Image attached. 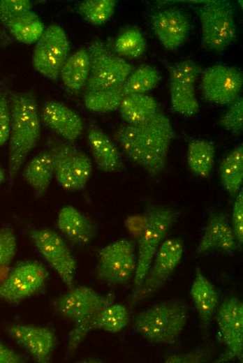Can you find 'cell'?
Returning a JSON list of instances; mask_svg holds the SVG:
<instances>
[{"label":"cell","mask_w":243,"mask_h":363,"mask_svg":"<svg viewBox=\"0 0 243 363\" xmlns=\"http://www.w3.org/2000/svg\"><path fill=\"white\" fill-rule=\"evenodd\" d=\"M113 136L126 156L150 175L164 172L175 131L163 111L159 110L140 123L122 124Z\"/></svg>","instance_id":"obj_1"},{"label":"cell","mask_w":243,"mask_h":363,"mask_svg":"<svg viewBox=\"0 0 243 363\" xmlns=\"http://www.w3.org/2000/svg\"><path fill=\"white\" fill-rule=\"evenodd\" d=\"M8 179L13 184L41 135V119L33 91L10 92Z\"/></svg>","instance_id":"obj_2"},{"label":"cell","mask_w":243,"mask_h":363,"mask_svg":"<svg viewBox=\"0 0 243 363\" xmlns=\"http://www.w3.org/2000/svg\"><path fill=\"white\" fill-rule=\"evenodd\" d=\"M188 317L185 302L180 299H171L138 313L133 327L150 343L172 345L179 339Z\"/></svg>","instance_id":"obj_3"},{"label":"cell","mask_w":243,"mask_h":363,"mask_svg":"<svg viewBox=\"0 0 243 363\" xmlns=\"http://www.w3.org/2000/svg\"><path fill=\"white\" fill-rule=\"evenodd\" d=\"M177 216L175 210L167 207H152L147 209L138 240L133 292L142 284L159 247L175 223Z\"/></svg>","instance_id":"obj_4"},{"label":"cell","mask_w":243,"mask_h":363,"mask_svg":"<svg viewBox=\"0 0 243 363\" xmlns=\"http://www.w3.org/2000/svg\"><path fill=\"white\" fill-rule=\"evenodd\" d=\"M201 24L202 46L207 50L221 52L237 38L235 10L226 1H207L198 8Z\"/></svg>","instance_id":"obj_5"},{"label":"cell","mask_w":243,"mask_h":363,"mask_svg":"<svg viewBox=\"0 0 243 363\" xmlns=\"http://www.w3.org/2000/svg\"><path fill=\"white\" fill-rule=\"evenodd\" d=\"M87 49L90 72L85 86L86 91L122 87L135 69L125 59L112 53L99 39L93 40Z\"/></svg>","instance_id":"obj_6"},{"label":"cell","mask_w":243,"mask_h":363,"mask_svg":"<svg viewBox=\"0 0 243 363\" xmlns=\"http://www.w3.org/2000/svg\"><path fill=\"white\" fill-rule=\"evenodd\" d=\"M54 164V177L66 191L83 188L89 180L93 165L90 158L82 150L65 140L54 142L50 147Z\"/></svg>","instance_id":"obj_7"},{"label":"cell","mask_w":243,"mask_h":363,"mask_svg":"<svg viewBox=\"0 0 243 363\" xmlns=\"http://www.w3.org/2000/svg\"><path fill=\"white\" fill-rule=\"evenodd\" d=\"M184 253V242L179 237L163 240L159 247L142 284L133 293L132 305L159 291L179 265Z\"/></svg>","instance_id":"obj_8"},{"label":"cell","mask_w":243,"mask_h":363,"mask_svg":"<svg viewBox=\"0 0 243 363\" xmlns=\"http://www.w3.org/2000/svg\"><path fill=\"white\" fill-rule=\"evenodd\" d=\"M136 263L133 242L116 240L99 251L96 274L99 280L108 284L124 285L133 279Z\"/></svg>","instance_id":"obj_9"},{"label":"cell","mask_w":243,"mask_h":363,"mask_svg":"<svg viewBox=\"0 0 243 363\" xmlns=\"http://www.w3.org/2000/svg\"><path fill=\"white\" fill-rule=\"evenodd\" d=\"M69 51L70 43L64 29L56 24H50L36 43L32 55L33 66L43 76L56 80Z\"/></svg>","instance_id":"obj_10"},{"label":"cell","mask_w":243,"mask_h":363,"mask_svg":"<svg viewBox=\"0 0 243 363\" xmlns=\"http://www.w3.org/2000/svg\"><path fill=\"white\" fill-rule=\"evenodd\" d=\"M29 237L37 251L62 282L71 288L74 285L76 262L64 238L49 228L31 229Z\"/></svg>","instance_id":"obj_11"},{"label":"cell","mask_w":243,"mask_h":363,"mask_svg":"<svg viewBox=\"0 0 243 363\" xmlns=\"http://www.w3.org/2000/svg\"><path fill=\"white\" fill-rule=\"evenodd\" d=\"M47 276L41 263L34 260L20 262L0 282V299L17 304L41 290Z\"/></svg>","instance_id":"obj_12"},{"label":"cell","mask_w":243,"mask_h":363,"mask_svg":"<svg viewBox=\"0 0 243 363\" xmlns=\"http://www.w3.org/2000/svg\"><path fill=\"white\" fill-rule=\"evenodd\" d=\"M112 302L111 295H103L81 286L69 288L54 301L53 306L59 315L77 323L92 318Z\"/></svg>","instance_id":"obj_13"},{"label":"cell","mask_w":243,"mask_h":363,"mask_svg":"<svg viewBox=\"0 0 243 363\" xmlns=\"http://www.w3.org/2000/svg\"><path fill=\"white\" fill-rule=\"evenodd\" d=\"M242 84V73L237 68L216 64L204 70L200 87L207 101L228 105L240 96Z\"/></svg>","instance_id":"obj_14"},{"label":"cell","mask_w":243,"mask_h":363,"mask_svg":"<svg viewBox=\"0 0 243 363\" xmlns=\"http://www.w3.org/2000/svg\"><path fill=\"white\" fill-rule=\"evenodd\" d=\"M216 323L221 338L226 346L224 358L242 360L243 357V304L235 297L226 298L220 305Z\"/></svg>","instance_id":"obj_15"},{"label":"cell","mask_w":243,"mask_h":363,"mask_svg":"<svg viewBox=\"0 0 243 363\" xmlns=\"http://www.w3.org/2000/svg\"><path fill=\"white\" fill-rule=\"evenodd\" d=\"M7 332L37 362L47 363L50 360L57 344V337L51 329L27 324H12L7 327Z\"/></svg>","instance_id":"obj_16"},{"label":"cell","mask_w":243,"mask_h":363,"mask_svg":"<svg viewBox=\"0 0 243 363\" xmlns=\"http://www.w3.org/2000/svg\"><path fill=\"white\" fill-rule=\"evenodd\" d=\"M152 30L167 50H173L186 41L191 29L189 18L180 10L167 8L151 17Z\"/></svg>","instance_id":"obj_17"},{"label":"cell","mask_w":243,"mask_h":363,"mask_svg":"<svg viewBox=\"0 0 243 363\" xmlns=\"http://www.w3.org/2000/svg\"><path fill=\"white\" fill-rule=\"evenodd\" d=\"M40 116L41 121L65 141L73 142L82 133L84 124L82 117L59 101H47Z\"/></svg>","instance_id":"obj_18"},{"label":"cell","mask_w":243,"mask_h":363,"mask_svg":"<svg viewBox=\"0 0 243 363\" xmlns=\"http://www.w3.org/2000/svg\"><path fill=\"white\" fill-rule=\"evenodd\" d=\"M172 110L182 116L191 117L199 110L195 83L199 76L182 71L175 64L168 67Z\"/></svg>","instance_id":"obj_19"},{"label":"cell","mask_w":243,"mask_h":363,"mask_svg":"<svg viewBox=\"0 0 243 363\" xmlns=\"http://www.w3.org/2000/svg\"><path fill=\"white\" fill-rule=\"evenodd\" d=\"M239 246L225 215L220 212L211 213L196 248V253L202 255L220 251L231 254L237 251Z\"/></svg>","instance_id":"obj_20"},{"label":"cell","mask_w":243,"mask_h":363,"mask_svg":"<svg viewBox=\"0 0 243 363\" xmlns=\"http://www.w3.org/2000/svg\"><path fill=\"white\" fill-rule=\"evenodd\" d=\"M87 141L97 168L102 172H119L124 169V162L116 144L101 128L90 126Z\"/></svg>","instance_id":"obj_21"},{"label":"cell","mask_w":243,"mask_h":363,"mask_svg":"<svg viewBox=\"0 0 243 363\" xmlns=\"http://www.w3.org/2000/svg\"><path fill=\"white\" fill-rule=\"evenodd\" d=\"M57 225L62 235L75 246L88 244L95 236L94 223L77 208L66 205L59 212Z\"/></svg>","instance_id":"obj_22"},{"label":"cell","mask_w":243,"mask_h":363,"mask_svg":"<svg viewBox=\"0 0 243 363\" xmlns=\"http://www.w3.org/2000/svg\"><path fill=\"white\" fill-rule=\"evenodd\" d=\"M190 292L198 314L200 327L206 331L218 306L219 295L214 286L199 267L196 269Z\"/></svg>","instance_id":"obj_23"},{"label":"cell","mask_w":243,"mask_h":363,"mask_svg":"<svg viewBox=\"0 0 243 363\" xmlns=\"http://www.w3.org/2000/svg\"><path fill=\"white\" fill-rule=\"evenodd\" d=\"M22 176L35 195L43 196L54 177V157L51 150L49 149L34 157L25 166Z\"/></svg>","instance_id":"obj_24"},{"label":"cell","mask_w":243,"mask_h":363,"mask_svg":"<svg viewBox=\"0 0 243 363\" xmlns=\"http://www.w3.org/2000/svg\"><path fill=\"white\" fill-rule=\"evenodd\" d=\"M89 72L90 59L88 49L81 47L68 57L61 69L59 77L70 91L78 94L86 86Z\"/></svg>","instance_id":"obj_25"},{"label":"cell","mask_w":243,"mask_h":363,"mask_svg":"<svg viewBox=\"0 0 243 363\" xmlns=\"http://www.w3.org/2000/svg\"><path fill=\"white\" fill-rule=\"evenodd\" d=\"M118 110L126 124H134L147 119L161 109L153 96L143 94L124 96Z\"/></svg>","instance_id":"obj_26"},{"label":"cell","mask_w":243,"mask_h":363,"mask_svg":"<svg viewBox=\"0 0 243 363\" xmlns=\"http://www.w3.org/2000/svg\"><path fill=\"white\" fill-rule=\"evenodd\" d=\"M216 148L206 140H193L187 147L186 160L191 172L200 178L209 177L214 165Z\"/></svg>","instance_id":"obj_27"},{"label":"cell","mask_w":243,"mask_h":363,"mask_svg":"<svg viewBox=\"0 0 243 363\" xmlns=\"http://www.w3.org/2000/svg\"><path fill=\"white\" fill-rule=\"evenodd\" d=\"M219 176L223 188L231 195L238 193L243 181V147L234 148L222 160Z\"/></svg>","instance_id":"obj_28"},{"label":"cell","mask_w":243,"mask_h":363,"mask_svg":"<svg viewBox=\"0 0 243 363\" xmlns=\"http://www.w3.org/2000/svg\"><path fill=\"white\" fill-rule=\"evenodd\" d=\"M4 26L17 40L27 45L36 43L45 29L38 15L32 10L10 20Z\"/></svg>","instance_id":"obj_29"},{"label":"cell","mask_w":243,"mask_h":363,"mask_svg":"<svg viewBox=\"0 0 243 363\" xmlns=\"http://www.w3.org/2000/svg\"><path fill=\"white\" fill-rule=\"evenodd\" d=\"M129 321L127 308L122 304H110L101 310L92 319L93 329L110 333L122 330Z\"/></svg>","instance_id":"obj_30"},{"label":"cell","mask_w":243,"mask_h":363,"mask_svg":"<svg viewBox=\"0 0 243 363\" xmlns=\"http://www.w3.org/2000/svg\"><path fill=\"white\" fill-rule=\"evenodd\" d=\"M122 87L86 91L84 104L87 109L94 112H110L119 109L124 98Z\"/></svg>","instance_id":"obj_31"},{"label":"cell","mask_w":243,"mask_h":363,"mask_svg":"<svg viewBox=\"0 0 243 363\" xmlns=\"http://www.w3.org/2000/svg\"><path fill=\"white\" fill-rule=\"evenodd\" d=\"M161 77L156 69L142 65L134 69L122 85L124 96L143 94L156 87Z\"/></svg>","instance_id":"obj_32"},{"label":"cell","mask_w":243,"mask_h":363,"mask_svg":"<svg viewBox=\"0 0 243 363\" xmlns=\"http://www.w3.org/2000/svg\"><path fill=\"white\" fill-rule=\"evenodd\" d=\"M146 50V40L139 29L131 27L122 32L115 43V50L119 56L136 59Z\"/></svg>","instance_id":"obj_33"},{"label":"cell","mask_w":243,"mask_h":363,"mask_svg":"<svg viewBox=\"0 0 243 363\" xmlns=\"http://www.w3.org/2000/svg\"><path fill=\"white\" fill-rule=\"evenodd\" d=\"M116 5L115 0H86L79 3L78 10L89 23L102 25L112 16Z\"/></svg>","instance_id":"obj_34"},{"label":"cell","mask_w":243,"mask_h":363,"mask_svg":"<svg viewBox=\"0 0 243 363\" xmlns=\"http://www.w3.org/2000/svg\"><path fill=\"white\" fill-rule=\"evenodd\" d=\"M228 106L227 110L219 120V124L234 135H239L243 130L242 97L239 96Z\"/></svg>","instance_id":"obj_35"},{"label":"cell","mask_w":243,"mask_h":363,"mask_svg":"<svg viewBox=\"0 0 243 363\" xmlns=\"http://www.w3.org/2000/svg\"><path fill=\"white\" fill-rule=\"evenodd\" d=\"M17 238L10 227L0 228V273L6 270L16 253Z\"/></svg>","instance_id":"obj_36"},{"label":"cell","mask_w":243,"mask_h":363,"mask_svg":"<svg viewBox=\"0 0 243 363\" xmlns=\"http://www.w3.org/2000/svg\"><path fill=\"white\" fill-rule=\"evenodd\" d=\"M32 3L29 0H1L0 21L4 25L10 20L29 12Z\"/></svg>","instance_id":"obj_37"},{"label":"cell","mask_w":243,"mask_h":363,"mask_svg":"<svg viewBox=\"0 0 243 363\" xmlns=\"http://www.w3.org/2000/svg\"><path fill=\"white\" fill-rule=\"evenodd\" d=\"M10 121L9 95L6 90L0 89V147L8 141Z\"/></svg>","instance_id":"obj_38"},{"label":"cell","mask_w":243,"mask_h":363,"mask_svg":"<svg viewBox=\"0 0 243 363\" xmlns=\"http://www.w3.org/2000/svg\"><path fill=\"white\" fill-rule=\"evenodd\" d=\"M233 232L239 245L243 243V193L240 191L237 193L233 208L232 225Z\"/></svg>","instance_id":"obj_39"},{"label":"cell","mask_w":243,"mask_h":363,"mask_svg":"<svg viewBox=\"0 0 243 363\" xmlns=\"http://www.w3.org/2000/svg\"><path fill=\"white\" fill-rule=\"evenodd\" d=\"M209 353L205 349L196 350L188 353L168 354L164 359L168 363H200L208 360Z\"/></svg>","instance_id":"obj_40"},{"label":"cell","mask_w":243,"mask_h":363,"mask_svg":"<svg viewBox=\"0 0 243 363\" xmlns=\"http://www.w3.org/2000/svg\"><path fill=\"white\" fill-rule=\"evenodd\" d=\"M25 358L0 341V363H22Z\"/></svg>","instance_id":"obj_41"},{"label":"cell","mask_w":243,"mask_h":363,"mask_svg":"<svg viewBox=\"0 0 243 363\" xmlns=\"http://www.w3.org/2000/svg\"><path fill=\"white\" fill-rule=\"evenodd\" d=\"M6 177L5 172L0 166V184L4 181Z\"/></svg>","instance_id":"obj_42"}]
</instances>
